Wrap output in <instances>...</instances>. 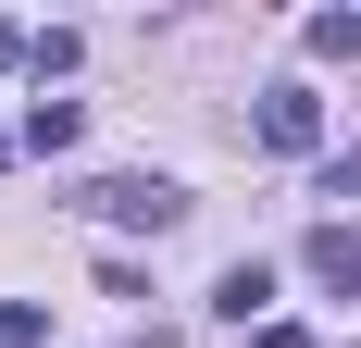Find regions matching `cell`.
I'll list each match as a JSON object with an SVG mask.
<instances>
[{"label": "cell", "instance_id": "1", "mask_svg": "<svg viewBox=\"0 0 361 348\" xmlns=\"http://www.w3.org/2000/svg\"><path fill=\"white\" fill-rule=\"evenodd\" d=\"M75 211L112 224V237H175V224H187V187H175V174H100V187H75Z\"/></svg>", "mask_w": 361, "mask_h": 348}, {"label": "cell", "instance_id": "2", "mask_svg": "<svg viewBox=\"0 0 361 348\" xmlns=\"http://www.w3.org/2000/svg\"><path fill=\"white\" fill-rule=\"evenodd\" d=\"M250 137H262V149H287V162H312V149H324V100H312V87H262Z\"/></svg>", "mask_w": 361, "mask_h": 348}, {"label": "cell", "instance_id": "3", "mask_svg": "<svg viewBox=\"0 0 361 348\" xmlns=\"http://www.w3.org/2000/svg\"><path fill=\"white\" fill-rule=\"evenodd\" d=\"M299 261H312V274L349 299V286H361V224H312V249H299Z\"/></svg>", "mask_w": 361, "mask_h": 348}, {"label": "cell", "instance_id": "4", "mask_svg": "<svg viewBox=\"0 0 361 348\" xmlns=\"http://www.w3.org/2000/svg\"><path fill=\"white\" fill-rule=\"evenodd\" d=\"M262 299H274V274H262V261H237V274L212 286V311H224V323H250V336H262Z\"/></svg>", "mask_w": 361, "mask_h": 348}, {"label": "cell", "instance_id": "5", "mask_svg": "<svg viewBox=\"0 0 361 348\" xmlns=\"http://www.w3.org/2000/svg\"><path fill=\"white\" fill-rule=\"evenodd\" d=\"M75 125H87V112H75V100H37V112H25V149H37V162H50V149H75Z\"/></svg>", "mask_w": 361, "mask_h": 348}, {"label": "cell", "instance_id": "6", "mask_svg": "<svg viewBox=\"0 0 361 348\" xmlns=\"http://www.w3.org/2000/svg\"><path fill=\"white\" fill-rule=\"evenodd\" d=\"M312 63H361V13H312Z\"/></svg>", "mask_w": 361, "mask_h": 348}, {"label": "cell", "instance_id": "7", "mask_svg": "<svg viewBox=\"0 0 361 348\" xmlns=\"http://www.w3.org/2000/svg\"><path fill=\"white\" fill-rule=\"evenodd\" d=\"M75 50H87V37H75V25H37V50H25V75H37V87H50V75H75Z\"/></svg>", "mask_w": 361, "mask_h": 348}, {"label": "cell", "instance_id": "8", "mask_svg": "<svg viewBox=\"0 0 361 348\" xmlns=\"http://www.w3.org/2000/svg\"><path fill=\"white\" fill-rule=\"evenodd\" d=\"M50 336V311H37V299H0V348H37Z\"/></svg>", "mask_w": 361, "mask_h": 348}, {"label": "cell", "instance_id": "9", "mask_svg": "<svg viewBox=\"0 0 361 348\" xmlns=\"http://www.w3.org/2000/svg\"><path fill=\"white\" fill-rule=\"evenodd\" d=\"M324 199H361V149H336V162H324Z\"/></svg>", "mask_w": 361, "mask_h": 348}, {"label": "cell", "instance_id": "10", "mask_svg": "<svg viewBox=\"0 0 361 348\" xmlns=\"http://www.w3.org/2000/svg\"><path fill=\"white\" fill-rule=\"evenodd\" d=\"M25 50H37V37H25V25H0V75H25Z\"/></svg>", "mask_w": 361, "mask_h": 348}, {"label": "cell", "instance_id": "11", "mask_svg": "<svg viewBox=\"0 0 361 348\" xmlns=\"http://www.w3.org/2000/svg\"><path fill=\"white\" fill-rule=\"evenodd\" d=\"M250 348H312V336H299V323H262V336H250Z\"/></svg>", "mask_w": 361, "mask_h": 348}, {"label": "cell", "instance_id": "12", "mask_svg": "<svg viewBox=\"0 0 361 348\" xmlns=\"http://www.w3.org/2000/svg\"><path fill=\"white\" fill-rule=\"evenodd\" d=\"M13 149H25V125H0V162H13Z\"/></svg>", "mask_w": 361, "mask_h": 348}]
</instances>
